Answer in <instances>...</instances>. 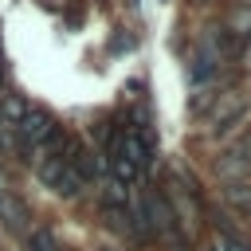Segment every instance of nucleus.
Returning <instances> with one entry per match:
<instances>
[{"label": "nucleus", "instance_id": "1", "mask_svg": "<svg viewBox=\"0 0 251 251\" xmlns=\"http://www.w3.org/2000/svg\"><path fill=\"white\" fill-rule=\"evenodd\" d=\"M55 133H59L55 118H51L47 110H39V106H27V114H24V118H20V126H16V141L24 145L27 161H31L35 153H43V149L55 141Z\"/></svg>", "mask_w": 251, "mask_h": 251}, {"label": "nucleus", "instance_id": "2", "mask_svg": "<svg viewBox=\"0 0 251 251\" xmlns=\"http://www.w3.org/2000/svg\"><path fill=\"white\" fill-rule=\"evenodd\" d=\"M145 227L149 231H157L161 239H169V243H184V231H180V216L173 212V204H169V196L165 192H149L145 196Z\"/></svg>", "mask_w": 251, "mask_h": 251}, {"label": "nucleus", "instance_id": "3", "mask_svg": "<svg viewBox=\"0 0 251 251\" xmlns=\"http://www.w3.org/2000/svg\"><path fill=\"white\" fill-rule=\"evenodd\" d=\"M35 173H39V180H43L51 192H59V196H75V192L82 188L78 173H75L59 153H39V157H35Z\"/></svg>", "mask_w": 251, "mask_h": 251}, {"label": "nucleus", "instance_id": "4", "mask_svg": "<svg viewBox=\"0 0 251 251\" xmlns=\"http://www.w3.org/2000/svg\"><path fill=\"white\" fill-rule=\"evenodd\" d=\"M243 114H247V98H243V90H227V94H220V102L212 106L208 122H212V129H231Z\"/></svg>", "mask_w": 251, "mask_h": 251}, {"label": "nucleus", "instance_id": "5", "mask_svg": "<svg viewBox=\"0 0 251 251\" xmlns=\"http://www.w3.org/2000/svg\"><path fill=\"white\" fill-rule=\"evenodd\" d=\"M220 173H224V176H251V133H243L235 145L224 149Z\"/></svg>", "mask_w": 251, "mask_h": 251}, {"label": "nucleus", "instance_id": "6", "mask_svg": "<svg viewBox=\"0 0 251 251\" xmlns=\"http://www.w3.org/2000/svg\"><path fill=\"white\" fill-rule=\"evenodd\" d=\"M24 114H27V102L24 98H16V94H4L0 98V137L8 145H16V126H20Z\"/></svg>", "mask_w": 251, "mask_h": 251}, {"label": "nucleus", "instance_id": "7", "mask_svg": "<svg viewBox=\"0 0 251 251\" xmlns=\"http://www.w3.org/2000/svg\"><path fill=\"white\" fill-rule=\"evenodd\" d=\"M224 200H227L235 212L251 216V184H247V180H231V184L224 188Z\"/></svg>", "mask_w": 251, "mask_h": 251}, {"label": "nucleus", "instance_id": "8", "mask_svg": "<svg viewBox=\"0 0 251 251\" xmlns=\"http://www.w3.org/2000/svg\"><path fill=\"white\" fill-rule=\"evenodd\" d=\"M27 251H63V247H59L55 231L39 224V227H31V231H27Z\"/></svg>", "mask_w": 251, "mask_h": 251}, {"label": "nucleus", "instance_id": "9", "mask_svg": "<svg viewBox=\"0 0 251 251\" xmlns=\"http://www.w3.org/2000/svg\"><path fill=\"white\" fill-rule=\"evenodd\" d=\"M220 239H224V247H227V251H251V247H247V243H243L231 227H224V231H220Z\"/></svg>", "mask_w": 251, "mask_h": 251}]
</instances>
